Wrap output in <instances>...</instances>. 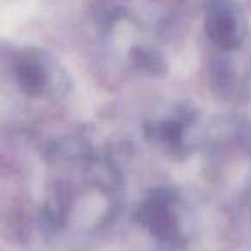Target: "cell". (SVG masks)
I'll list each match as a JSON object with an SVG mask.
<instances>
[{
	"label": "cell",
	"mask_w": 251,
	"mask_h": 251,
	"mask_svg": "<svg viewBox=\"0 0 251 251\" xmlns=\"http://www.w3.org/2000/svg\"><path fill=\"white\" fill-rule=\"evenodd\" d=\"M206 33L210 40L222 47L224 50H232L241 43L244 36V26L239 16L227 4H217L212 7L206 19Z\"/></svg>",
	"instance_id": "cell-1"
},
{
	"label": "cell",
	"mask_w": 251,
	"mask_h": 251,
	"mask_svg": "<svg viewBox=\"0 0 251 251\" xmlns=\"http://www.w3.org/2000/svg\"><path fill=\"white\" fill-rule=\"evenodd\" d=\"M141 224L147 226L158 237L160 241H172L177 236V224H176L174 215L169 210V200L164 195H151L150 200L143 203L140 208Z\"/></svg>",
	"instance_id": "cell-2"
},
{
	"label": "cell",
	"mask_w": 251,
	"mask_h": 251,
	"mask_svg": "<svg viewBox=\"0 0 251 251\" xmlns=\"http://www.w3.org/2000/svg\"><path fill=\"white\" fill-rule=\"evenodd\" d=\"M16 77L23 91L26 93H40L47 83V74L38 64L35 62H21L16 69Z\"/></svg>",
	"instance_id": "cell-3"
},
{
	"label": "cell",
	"mask_w": 251,
	"mask_h": 251,
	"mask_svg": "<svg viewBox=\"0 0 251 251\" xmlns=\"http://www.w3.org/2000/svg\"><path fill=\"white\" fill-rule=\"evenodd\" d=\"M158 136L167 143H177L182 138V124L179 122H164L158 127Z\"/></svg>",
	"instance_id": "cell-4"
}]
</instances>
